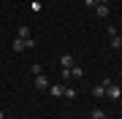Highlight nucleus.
<instances>
[{
	"label": "nucleus",
	"mask_w": 122,
	"mask_h": 119,
	"mask_svg": "<svg viewBox=\"0 0 122 119\" xmlns=\"http://www.w3.org/2000/svg\"><path fill=\"white\" fill-rule=\"evenodd\" d=\"M95 14H98V16H109V5H95Z\"/></svg>",
	"instance_id": "obj_6"
},
{
	"label": "nucleus",
	"mask_w": 122,
	"mask_h": 119,
	"mask_svg": "<svg viewBox=\"0 0 122 119\" xmlns=\"http://www.w3.org/2000/svg\"><path fill=\"white\" fill-rule=\"evenodd\" d=\"M49 95L52 97H62L65 95V87H62V84H49Z\"/></svg>",
	"instance_id": "obj_2"
},
{
	"label": "nucleus",
	"mask_w": 122,
	"mask_h": 119,
	"mask_svg": "<svg viewBox=\"0 0 122 119\" xmlns=\"http://www.w3.org/2000/svg\"><path fill=\"white\" fill-rule=\"evenodd\" d=\"M92 97H95V100L106 97V87H103V84H95V87H92Z\"/></svg>",
	"instance_id": "obj_3"
},
{
	"label": "nucleus",
	"mask_w": 122,
	"mask_h": 119,
	"mask_svg": "<svg viewBox=\"0 0 122 119\" xmlns=\"http://www.w3.org/2000/svg\"><path fill=\"white\" fill-rule=\"evenodd\" d=\"M84 3H87V8H95V5H98V0H84Z\"/></svg>",
	"instance_id": "obj_13"
},
{
	"label": "nucleus",
	"mask_w": 122,
	"mask_h": 119,
	"mask_svg": "<svg viewBox=\"0 0 122 119\" xmlns=\"http://www.w3.org/2000/svg\"><path fill=\"white\" fill-rule=\"evenodd\" d=\"M62 81H71V68H62Z\"/></svg>",
	"instance_id": "obj_12"
},
{
	"label": "nucleus",
	"mask_w": 122,
	"mask_h": 119,
	"mask_svg": "<svg viewBox=\"0 0 122 119\" xmlns=\"http://www.w3.org/2000/svg\"><path fill=\"white\" fill-rule=\"evenodd\" d=\"M25 49H27V41H22V38L14 41V52H25Z\"/></svg>",
	"instance_id": "obj_5"
},
{
	"label": "nucleus",
	"mask_w": 122,
	"mask_h": 119,
	"mask_svg": "<svg viewBox=\"0 0 122 119\" xmlns=\"http://www.w3.org/2000/svg\"><path fill=\"white\" fill-rule=\"evenodd\" d=\"M19 38H22V41H27V38H30V27H27V24H22V27H19Z\"/></svg>",
	"instance_id": "obj_7"
},
{
	"label": "nucleus",
	"mask_w": 122,
	"mask_h": 119,
	"mask_svg": "<svg viewBox=\"0 0 122 119\" xmlns=\"http://www.w3.org/2000/svg\"><path fill=\"white\" fill-rule=\"evenodd\" d=\"M106 119H109V116H106Z\"/></svg>",
	"instance_id": "obj_15"
},
{
	"label": "nucleus",
	"mask_w": 122,
	"mask_h": 119,
	"mask_svg": "<svg viewBox=\"0 0 122 119\" xmlns=\"http://www.w3.org/2000/svg\"><path fill=\"white\" fill-rule=\"evenodd\" d=\"M0 119H5V114H3V111H0Z\"/></svg>",
	"instance_id": "obj_14"
},
{
	"label": "nucleus",
	"mask_w": 122,
	"mask_h": 119,
	"mask_svg": "<svg viewBox=\"0 0 122 119\" xmlns=\"http://www.w3.org/2000/svg\"><path fill=\"white\" fill-rule=\"evenodd\" d=\"M90 119H106V114H103V108H95V111H92V114H90Z\"/></svg>",
	"instance_id": "obj_10"
},
{
	"label": "nucleus",
	"mask_w": 122,
	"mask_h": 119,
	"mask_svg": "<svg viewBox=\"0 0 122 119\" xmlns=\"http://www.w3.org/2000/svg\"><path fill=\"white\" fill-rule=\"evenodd\" d=\"M60 65H62V68H73V65H76V60L71 57V54H62V57H60Z\"/></svg>",
	"instance_id": "obj_4"
},
{
	"label": "nucleus",
	"mask_w": 122,
	"mask_h": 119,
	"mask_svg": "<svg viewBox=\"0 0 122 119\" xmlns=\"http://www.w3.org/2000/svg\"><path fill=\"white\" fill-rule=\"evenodd\" d=\"M65 97H68V100H73V97H76V89H73V87H65Z\"/></svg>",
	"instance_id": "obj_11"
},
{
	"label": "nucleus",
	"mask_w": 122,
	"mask_h": 119,
	"mask_svg": "<svg viewBox=\"0 0 122 119\" xmlns=\"http://www.w3.org/2000/svg\"><path fill=\"white\" fill-rule=\"evenodd\" d=\"M111 46H114V49H122V38L117 35V33H114V35H111Z\"/></svg>",
	"instance_id": "obj_9"
},
{
	"label": "nucleus",
	"mask_w": 122,
	"mask_h": 119,
	"mask_svg": "<svg viewBox=\"0 0 122 119\" xmlns=\"http://www.w3.org/2000/svg\"><path fill=\"white\" fill-rule=\"evenodd\" d=\"M33 84H35V89H41V92H44V89H49V81H46V76H44V73H38V76H35Z\"/></svg>",
	"instance_id": "obj_1"
},
{
	"label": "nucleus",
	"mask_w": 122,
	"mask_h": 119,
	"mask_svg": "<svg viewBox=\"0 0 122 119\" xmlns=\"http://www.w3.org/2000/svg\"><path fill=\"white\" fill-rule=\"evenodd\" d=\"M81 76H84V71H81L79 65H73V68H71V79H81Z\"/></svg>",
	"instance_id": "obj_8"
}]
</instances>
